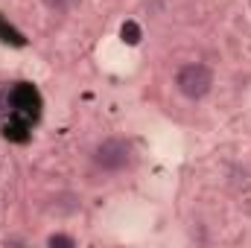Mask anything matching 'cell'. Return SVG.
<instances>
[{
  "mask_svg": "<svg viewBox=\"0 0 251 248\" xmlns=\"http://www.w3.org/2000/svg\"><path fill=\"white\" fill-rule=\"evenodd\" d=\"M29 128H32L29 123H24V120H18V117H9V120L3 123V137H6V140H15V143H26V140H29Z\"/></svg>",
  "mask_w": 251,
  "mask_h": 248,
  "instance_id": "cell-4",
  "label": "cell"
},
{
  "mask_svg": "<svg viewBox=\"0 0 251 248\" xmlns=\"http://www.w3.org/2000/svg\"><path fill=\"white\" fill-rule=\"evenodd\" d=\"M12 117H18V120H24L29 125L41 117V94H38L35 85L15 82V114Z\"/></svg>",
  "mask_w": 251,
  "mask_h": 248,
  "instance_id": "cell-2",
  "label": "cell"
},
{
  "mask_svg": "<svg viewBox=\"0 0 251 248\" xmlns=\"http://www.w3.org/2000/svg\"><path fill=\"white\" fill-rule=\"evenodd\" d=\"M0 41H3V44H15V47H24V44H26V38H24L12 24H6L3 18H0Z\"/></svg>",
  "mask_w": 251,
  "mask_h": 248,
  "instance_id": "cell-6",
  "label": "cell"
},
{
  "mask_svg": "<svg viewBox=\"0 0 251 248\" xmlns=\"http://www.w3.org/2000/svg\"><path fill=\"white\" fill-rule=\"evenodd\" d=\"M176 85H178V91H181L187 99H201V97L210 91V85H213V73H210L204 64H187V67L178 70Z\"/></svg>",
  "mask_w": 251,
  "mask_h": 248,
  "instance_id": "cell-1",
  "label": "cell"
},
{
  "mask_svg": "<svg viewBox=\"0 0 251 248\" xmlns=\"http://www.w3.org/2000/svg\"><path fill=\"white\" fill-rule=\"evenodd\" d=\"M47 243H50L53 248H56V246H67V248H73V246H76V243H73L70 237H62V234H53V237H50Z\"/></svg>",
  "mask_w": 251,
  "mask_h": 248,
  "instance_id": "cell-8",
  "label": "cell"
},
{
  "mask_svg": "<svg viewBox=\"0 0 251 248\" xmlns=\"http://www.w3.org/2000/svg\"><path fill=\"white\" fill-rule=\"evenodd\" d=\"M97 164L102 170H111V173L123 170L126 164H128V146H126L123 140H105L97 149Z\"/></svg>",
  "mask_w": 251,
  "mask_h": 248,
  "instance_id": "cell-3",
  "label": "cell"
},
{
  "mask_svg": "<svg viewBox=\"0 0 251 248\" xmlns=\"http://www.w3.org/2000/svg\"><path fill=\"white\" fill-rule=\"evenodd\" d=\"M15 114V82H0V123Z\"/></svg>",
  "mask_w": 251,
  "mask_h": 248,
  "instance_id": "cell-5",
  "label": "cell"
},
{
  "mask_svg": "<svg viewBox=\"0 0 251 248\" xmlns=\"http://www.w3.org/2000/svg\"><path fill=\"white\" fill-rule=\"evenodd\" d=\"M44 3H47L50 9H56V12H64V9H67L73 0H44Z\"/></svg>",
  "mask_w": 251,
  "mask_h": 248,
  "instance_id": "cell-9",
  "label": "cell"
},
{
  "mask_svg": "<svg viewBox=\"0 0 251 248\" xmlns=\"http://www.w3.org/2000/svg\"><path fill=\"white\" fill-rule=\"evenodd\" d=\"M123 41L126 44H137L140 41V26L134 21H126L123 24Z\"/></svg>",
  "mask_w": 251,
  "mask_h": 248,
  "instance_id": "cell-7",
  "label": "cell"
}]
</instances>
